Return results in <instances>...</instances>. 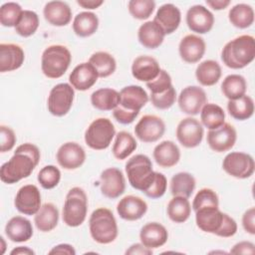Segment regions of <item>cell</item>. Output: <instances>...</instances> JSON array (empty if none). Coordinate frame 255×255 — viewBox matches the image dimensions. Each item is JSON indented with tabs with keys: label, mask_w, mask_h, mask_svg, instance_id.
Listing matches in <instances>:
<instances>
[{
	"label": "cell",
	"mask_w": 255,
	"mask_h": 255,
	"mask_svg": "<svg viewBox=\"0 0 255 255\" xmlns=\"http://www.w3.org/2000/svg\"><path fill=\"white\" fill-rule=\"evenodd\" d=\"M100 189L104 196L110 199L120 197L126 190V179L121 169L109 167L100 175Z\"/></svg>",
	"instance_id": "12"
},
{
	"label": "cell",
	"mask_w": 255,
	"mask_h": 255,
	"mask_svg": "<svg viewBox=\"0 0 255 255\" xmlns=\"http://www.w3.org/2000/svg\"><path fill=\"white\" fill-rule=\"evenodd\" d=\"M230 0H206V4L214 10H223L230 5Z\"/></svg>",
	"instance_id": "58"
},
{
	"label": "cell",
	"mask_w": 255,
	"mask_h": 255,
	"mask_svg": "<svg viewBox=\"0 0 255 255\" xmlns=\"http://www.w3.org/2000/svg\"><path fill=\"white\" fill-rule=\"evenodd\" d=\"M10 254L11 255H34L35 252L27 246H18L16 248H14L10 252Z\"/></svg>",
	"instance_id": "59"
},
{
	"label": "cell",
	"mask_w": 255,
	"mask_h": 255,
	"mask_svg": "<svg viewBox=\"0 0 255 255\" xmlns=\"http://www.w3.org/2000/svg\"><path fill=\"white\" fill-rule=\"evenodd\" d=\"M247 83L243 76L231 74L225 77L221 84L222 94L229 100H237L246 94Z\"/></svg>",
	"instance_id": "36"
},
{
	"label": "cell",
	"mask_w": 255,
	"mask_h": 255,
	"mask_svg": "<svg viewBox=\"0 0 255 255\" xmlns=\"http://www.w3.org/2000/svg\"><path fill=\"white\" fill-rule=\"evenodd\" d=\"M225 214L218 207H202L195 211V222L200 230L217 235Z\"/></svg>",
	"instance_id": "19"
},
{
	"label": "cell",
	"mask_w": 255,
	"mask_h": 255,
	"mask_svg": "<svg viewBox=\"0 0 255 255\" xmlns=\"http://www.w3.org/2000/svg\"><path fill=\"white\" fill-rule=\"evenodd\" d=\"M147 102L148 95L140 86H127L120 92L119 106L129 112H139L147 104Z\"/></svg>",
	"instance_id": "20"
},
{
	"label": "cell",
	"mask_w": 255,
	"mask_h": 255,
	"mask_svg": "<svg viewBox=\"0 0 255 255\" xmlns=\"http://www.w3.org/2000/svg\"><path fill=\"white\" fill-rule=\"evenodd\" d=\"M45 20L57 27L68 25L72 20V10L68 3L64 1H50L47 2L43 9Z\"/></svg>",
	"instance_id": "25"
},
{
	"label": "cell",
	"mask_w": 255,
	"mask_h": 255,
	"mask_svg": "<svg viewBox=\"0 0 255 255\" xmlns=\"http://www.w3.org/2000/svg\"><path fill=\"white\" fill-rule=\"evenodd\" d=\"M186 24L189 30L197 34L208 33L214 25V16L206 7L193 5L186 12Z\"/></svg>",
	"instance_id": "17"
},
{
	"label": "cell",
	"mask_w": 255,
	"mask_h": 255,
	"mask_svg": "<svg viewBox=\"0 0 255 255\" xmlns=\"http://www.w3.org/2000/svg\"><path fill=\"white\" fill-rule=\"evenodd\" d=\"M175 101L176 91L173 86L161 94H150V102L152 106L158 110H167L171 108Z\"/></svg>",
	"instance_id": "48"
},
{
	"label": "cell",
	"mask_w": 255,
	"mask_h": 255,
	"mask_svg": "<svg viewBox=\"0 0 255 255\" xmlns=\"http://www.w3.org/2000/svg\"><path fill=\"white\" fill-rule=\"evenodd\" d=\"M56 158L61 167L72 170L83 165L86 160V152L79 143L68 141L58 148Z\"/></svg>",
	"instance_id": "16"
},
{
	"label": "cell",
	"mask_w": 255,
	"mask_h": 255,
	"mask_svg": "<svg viewBox=\"0 0 255 255\" xmlns=\"http://www.w3.org/2000/svg\"><path fill=\"white\" fill-rule=\"evenodd\" d=\"M155 8L153 0H130L128 4L129 14L137 20H145L151 16Z\"/></svg>",
	"instance_id": "45"
},
{
	"label": "cell",
	"mask_w": 255,
	"mask_h": 255,
	"mask_svg": "<svg viewBox=\"0 0 255 255\" xmlns=\"http://www.w3.org/2000/svg\"><path fill=\"white\" fill-rule=\"evenodd\" d=\"M14 205L24 215H35L41 208V193L34 184L23 185L17 192Z\"/></svg>",
	"instance_id": "15"
},
{
	"label": "cell",
	"mask_w": 255,
	"mask_h": 255,
	"mask_svg": "<svg viewBox=\"0 0 255 255\" xmlns=\"http://www.w3.org/2000/svg\"><path fill=\"white\" fill-rule=\"evenodd\" d=\"M39 16L31 10H23L22 15L15 26V32L21 37H30L39 27Z\"/></svg>",
	"instance_id": "43"
},
{
	"label": "cell",
	"mask_w": 255,
	"mask_h": 255,
	"mask_svg": "<svg viewBox=\"0 0 255 255\" xmlns=\"http://www.w3.org/2000/svg\"><path fill=\"white\" fill-rule=\"evenodd\" d=\"M236 139V129L228 123H224L221 127L215 129H209L206 137L209 147L216 152H224L231 149L234 146Z\"/></svg>",
	"instance_id": "14"
},
{
	"label": "cell",
	"mask_w": 255,
	"mask_h": 255,
	"mask_svg": "<svg viewBox=\"0 0 255 255\" xmlns=\"http://www.w3.org/2000/svg\"><path fill=\"white\" fill-rule=\"evenodd\" d=\"M168 218L175 223L185 222L191 213V205L186 197L173 196L166 207Z\"/></svg>",
	"instance_id": "38"
},
{
	"label": "cell",
	"mask_w": 255,
	"mask_h": 255,
	"mask_svg": "<svg viewBox=\"0 0 255 255\" xmlns=\"http://www.w3.org/2000/svg\"><path fill=\"white\" fill-rule=\"evenodd\" d=\"M255 58V40L251 35H241L225 44L221 51L223 64L234 70L243 69Z\"/></svg>",
	"instance_id": "2"
},
{
	"label": "cell",
	"mask_w": 255,
	"mask_h": 255,
	"mask_svg": "<svg viewBox=\"0 0 255 255\" xmlns=\"http://www.w3.org/2000/svg\"><path fill=\"white\" fill-rule=\"evenodd\" d=\"M168 239L166 228L158 222H148L139 231L140 243L149 249L163 246Z\"/></svg>",
	"instance_id": "27"
},
{
	"label": "cell",
	"mask_w": 255,
	"mask_h": 255,
	"mask_svg": "<svg viewBox=\"0 0 255 255\" xmlns=\"http://www.w3.org/2000/svg\"><path fill=\"white\" fill-rule=\"evenodd\" d=\"M72 61L69 49L63 45L47 47L41 57V70L50 79L61 78L68 70Z\"/></svg>",
	"instance_id": "5"
},
{
	"label": "cell",
	"mask_w": 255,
	"mask_h": 255,
	"mask_svg": "<svg viewBox=\"0 0 255 255\" xmlns=\"http://www.w3.org/2000/svg\"><path fill=\"white\" fill-rule=\"evenodd\" d=\"M224 171L232 177L245 179L254 173L255 162L249 153L232 151L226 154L222 162Z\"/></svg>",
	"instance_id": "9"
},
{
	"label": "cell",
	"mask_w": 255,
	"mask_h": 255,
	"mask_svg": "<svg viewBox=\"0 0 255 255\" xmlns=\"http://www.w3.org/2000/svg\"><path fill=\"white\" fill-rule=\"evenodd\" d=\"M41 153L37 145L26 142L17 146L12 157L0 168V178L4 183L13 184L31 175L40 161Z\"/></svg>",
	"instance_id": "1"
},
{
	"label": "cell",
	"mask_w": 255,
	"mask_h": 255,
	"mask_svg": "<svg viewBox=\"0 0 255 255\" xmlns=\"http://www.w3.org/2000/svg\"><path fill=\"white\" fill-rule=\"evenodd\" d=\"M139 112H129L128 110H125L118 106L114 111H113V116L122 125H128L131 124L135 118L138 116Z\"/></svg>",
	"instance_id": "52"
},
{
	"label": "cell",
	"mask_w": 255,
	"mask_h": 255,
	"mask_svg": "<svg viewBox=\"0 0 255 255\" xmlns=\"http://www.w3.org/2000/svg\"><path fill=\"white\" fill-rule=\"evenodd\" d=\"M146 211V202L141 197L135 195H127L123 197L117 205V212L120 217L128 221L140 219Z\"/></svg>",
	"instance_id": "21"
},
{
	"label": "cell",
	"mask_w": 255,
	"mask_h": 255,
	"mask_svg": "<svg viewBox=\"0 0 255 255\" xmlns=\"http://www.w3.org/2000/svg\"><path fill=\"white\" fill-rule=\"evenodd\" d=\"M229 22L236 28L246 29L254 22V10L245 3H239L230 8L228 12Z\"/></svg>",
	"instance_id": "37"
},
{
	"label": "cell",
	"mask_w": 255,
	"mask_h": 255,
	"mask_svg": "<svg viewBox=\"0 0 255 255\" xmlns=\"http://www.w3.org/2000/svg\"><path fill=\"white\" fill-rule=\"evenodd\" d=\"M77 4L85 9L93 10L103 5L104 1L103 0H77Z\"/></svg>",
	"instance_id": "57"
},
{
	"label": "cell",
	"mask_w": 255,
	"mask_h": 255,
	"mask_svg": "<svg viewBox=\"0 0 255 255\" xmlns=\"http://www.w3.org/2000/svg\"><path fill=\"white\" fill-rule=\"evenodd\" d=\"M98 73L89 62L81 63L74 68L69 76L70 85L78 91H87L98 81Z\"/></svg>",
	"instance_id": "23"
},
{
	"label": "cell",
	"mask_w": 255,
	"mask_h": 255,
	"mask_svg": "<svg viewBox=\"0 0 255 255\" xmlns=\"http://www.w3.org/2000/svg\"><path fill=\"white\" fill-rule=\"evenodd\" d=\"M0 242H1V251L0 253L3 254L5 252V248H6V244H5V241H4V238L1 236L0 237Z\"/></svg>",
	"instance_id": "60"
},
{
	"label": "cell",
	"mask_w": 255,
	"mask_h": 255,
	"mask_svg": "<svg viewBox=\"0 0 255 255\" xmlns=\"http://www.w3.org/2000/svg\"><path fill=\"white\" fill-rule=\"evenodd\" d=\"M219 198L217 193L211 188H201L192 201V209L194 212L202 207H218Z\"/></svg>",
	"instance_id": "46"
},
{
	"label": "cell",
	"mask_w": 255,
	"mask_h": 255,
	"mask_svg": "<svg viewBox=\"0 0 255 255\" xmlns=\"http://www.w3.org/2000/svg\"><path fill=\"white\" fill-rule=\"evenodd\" d=\"M37 179L44 189H52L59 184L61 171L55 165H46L40 169Z\"/></svg>",
	"instance_id": "47"
},
{
	"label": "cell",
	"mask_w": 255,
	"mask_h": 255,
	"mask_svg": "<svg viewBox=\"0 0 255 255\" xmlns=\"http://www.w3.org/2000/svg\"><path fill=\"white\" fill-rule=\"evenodd\" d=\"M227 110L229 115L237 121L248 120L253 116L254 113L253 99L244 95L237 100L228 101Z\"/></svg>",
	"instance_id": "42"
},
{
	"label": "cell",
	"mask_w": 255,
	"mask_h": 255,
	"mask_svg": "<svg viewBox=\"0 0 255 255\" xmlns=\"http://www.w3.org/2000/svg\"><path fill=\"white\" fill-rule=\"evenodd\" d=\"M196 182L194 176L189 172H178L170 179V192L173 196L190 197L194 191Z\"/></svg>",
	"instance_id": "35"
},
{
	"label": "cell",
	"mask_w": 255,
	"mask_h": 255,
	"mask_svg": "<svg viewBox=\"0 0 255 255\" xmlns=\"http://www.w3.org/2000/svg\"><path fill=\"white\" fill-rule=\"evenodd\" d=\"M242 226L244 230L251 234H255V208L250 207L247 209L242 216Z\"/></svg>",
	"instance_id": "53"
},
{
	"label": "cell",
	"mask_w": 255,
	"mask_h": 255,
	"mask_svg": "<svg viewBox=\"0 0 255 255\" xmlns=\"http://www.w3.org/2000/svg\"><path fill=\"white\" fill-rule=\"evenodd\" d=\"M206 50L204 40L195 34H188L184 36L178 45V52L180 58L188 63L194 64L202 59Z\"/></svg>",
	"instance_id": "18"
},
{
	"label": "cell",
	"mask_w": 255,
	"mask_h": 255,
	"mask_svg": "<svg viewBox=\"0 0 255 255\" xmlns=\"http://www.w3.org/2000/svg\"><path fill=\"white\" fill-rule=\"evenodd\" d=\"M75 91L74 88L67 83H60L50 91L47 107L51 115L55 117L66 116L74 103Z\"/></svg>",
	"instance_id": "8"
},
{
	"label": "cell",
	"mask_w": 255,
	"mask_h": 255,
	"mask_svg": "<svg viewBox=\"0 0 255 255\" xmlns=\"http://www.w3.org/2000/svg\"><path fill=\"white\" fill-rule=\"evenodd\" d=\"M160 70L157 60L147 55L136 57L131 65L132 77L137 81L145 83L154 80Z\"/></svg>",
	"instance_id": "22"
},
{
	"label": "cell",
	"mask_w": 255,
	"mask_h": 255,
	"mask_svg": "<svg viewBox=\"0 0 255 255\" xmlns=\"http://www.w3.org/2000/svg\"><path fill=\"white\" fill-rule=\"evenodd\" d=\"M99 28L98 16L90 11L78 13L73 21V31L79 37H90L97 32Z\"/></svg>",
	"instance_id": "33"
},
{
	"label": "cell",
	"mask_w": 255,
	"mask_h": 255,
	"mask_svg": "<svg viewBox=\"0 0 255 255\" xmlns=\"http://www.w3.org/2000/svg\"><path fill=\"white\" fill-rule=\"evenodd\" d=\"M5 234L12 242H26L33 236L32 223L23 216H14L6 223Z\"/></svg>",
	"instance_id": "28"
},
{
	"label": "cell",
	"mask_w": 255,
	"mask_h": 255,
	"mask_svg": "<svg viewBox=\"0 0 255 255\" xmlns=\"http://www.w3.org/2000/svg\"><path fill=\"white\" fill-rule=\"evenodd\" d=\"M155 162L163 168H169L177 164L180 159V149L171 140H163L153 148Z\"/></svg>",
	"instance_id": "29"
},
{
	"label": "cell",
	"mask_w": 255,
	"mask_h": 255,
	"mask_svg": "<svg viewBox=\"0 0 255 255\" xmlns=\"http://www.w3.org/2000/svg\"><path fill=\"white\" fill-rule=\"evenodd\" d=\"M126 173L129 184L136 190L144 192L154 179L152 162L145 154H135L126 163Z\"/></svg>",
	"instance_id": "4"
},
{
	"label": "cell",
	"mask_w": 255,
	"mask_h": 255,
	"mask_svg": "<svg viewBox=\"0 0 255 255\" xmlns=\"http://www.w3.org/2000/svg\"><path fill=\"white\" fill-rule=\"evenodd\" d=\"M165 33L161 27L156 24L153 20L146 21L141 24L137 31L138 42L147 49H156L158 48L163 40Z\"/></svg>",
	"instance_id": "30"
},
{
	"label": "cell",
	"mask_w": 255,
	"mask_h": 255,
	"mask_svg": "<svg viewBox=\"0 0 255 255\" xmlns=\"http://www.w3.org/2000/svg\"><path fill=\"white\" fill-rule=\"evenodd\" d=\"M49 254H68V255H75L76 250L71 244L62 243L59 245L54 246L50 251Z\"/></svg>",
	"instance_id": "56"
},
{
	"label": "cell",
	"mask_w": 255,
	"mask_h": 255,
	"mask_svg": "<svg viewBox=\"0 0 255 255\" xmlns=\"http://www.w3.org/2000/svg\"><path fill=\"white\" fill-rule=\"evenodd\" d=\"M16 134L14 130L4 125L0 126V151L6 152L11 150L16 143Z\"/></svg>",
	"instance_id": "51"
},
{
	"label": "cell",
	"mask_w": 255,
	"mask_h": 255,
	"mask_svg": "<svg viewBox=\"0 0 255 255\" xmlns=\"http://www.w3.org/2000/svg\"><path fill=\"white\" fill-rule=\"evenodd\" d=\"M88 213V196L81 187L71 188L64 202L63 221L70 227H78L86 220Z\"/></svg>",
	"instance_id": "6"
},
{
	"label": "cell",
	"mask_w": 255,
	"mask_h": 255,
	"mask_svg": "<svg viewBox=\"0 0 255 255\" xmlns=\"http://www.w3.org/2000/svg\"><path fill=\"white\" fill-rule=\"evenodd\" d=\"M175 134L178 142L182 146L186 148H193L201 143L204 130L199 121L188 117L178 123Z\"/></svg>",
	"instance_id": "10"
},
{
	"label": "cell",
	"mask_w": 255,
	"mask_h": 255,
	"mask_svg": "<svg viewBox=\"0 0 255 255\" xmlns=\"http://www.w3.org/2000/svg\"><path fill=\"white\" fill-rule=\"evenodd\" d=\"M116 128L111 120L107 118H99L93 121L85 131L86 144L95 150H103L110 146Z\"/></svg>",
	"instance_id": "7"
},
{
	"label": "cell",
	"mask_w": 255,
	"mask_h": 255,
	"mask_svg": "<svg viewBox=\"0 0 255 255\" xmlns=\"http://www.w3.org/2000/svg\"><path fill=\"white\" fill-rule=\"evenodd\" d=\"M201 125L208 129H215L225 123V113L223 109L213 103H206L200 111Z\"/></svg>",
	"instance_id": "40"
},
{
	"label": "cell",
	"mask_w": 255,
	"mask_h": 255,
	"mask_svg": "<svg viewBox=\"0 0 255 255\" xmlns=\"http://www.w3.org/2000/svg\"><path fill=\"white\" fill-rule=\"evenodd\" d=\"M153 21L161 27L165 35H169L179 27L181 21L180 10L172 3L163 4L157 9Z\"/></svg>",
	"instance_id": "26"
},
{
	"label": "cell",
	"mask_w": 255,
	"mask_h": 255,
	"mask_svg": "<svg viewBox=\"0 0 255 255\" xmlns=\"http://www.w3.org/2000/svg\"><path fill=\"white\" fill-rule=\"evenodd\" d=\"M165 131V124L161 118L154 115L143 116L134 127L135 136L143 142L157 141Z\"/></svg>",
	"instance_id": "11"
},
{
	"label": "cell",
	"mask_w": 255,
	"mask_h": 255,
	"mask_svg": "<svg viewBox=\"0 0 255 255\" xmlns=\"http://www.w3.org/2000/svg\"><path fill=\"white\" fill-rule=\"evenodd\" d=\"M171 86V77L165 70H160L154 80L146 83V87L150 91V94H161L167 91Z\"/></svg>",
	"instance_id": "49"
},
{
	"label": "cell",
	"mask_w": 255,
	"mask_h": 255,
	"mask_svg": "<svg viewBox=\"0 0 255 255\" xmlns=\"http://www.w3.org/2000/svg\"><path fill=\"white\" fill-rule=\"evenodd\" d=\"M59 221V210L55 204L44 203L34 216V223L41 232H50L56 228Z\"/></svg>",
	"instance_id": "31"
},
{
	"label": "cell",
	"mask_w": 255,
	"mask_h": 255,
	"mask_svg": "<svg viewBox=\"0 0 255 255\" xmlns=\"http://www.w3.org/2000/svg\"><path fill=\"white\" fill-rule=\"evenodd\" d=\"M166 187H167V179L165 175L161 172L155 171V175L152 183L147 188V190L144 191L143 193L151 199H156L161 197L165 193Z\"/></svg>",
	"instance_id": "50"
},
{
	"label": "cell",
	"mask_w": 255,
	"mask_h": 255,
	"mask_svg": "<svg viewBox=\"0 0 255 255\" xmlns=\"http://www.w3.org/2000/svg\"><path fill=\"white\" fill-rule=\"evenodd\" d=\"M136 146L137 143L133 135L126 130H122L116 134L112 151L117 159L123 160L129 156L135 150Z\"/></svg>",
	"instance_id": "39"
},
{
	"label": "cell",
	"mask_w": 255,
	"mask_h": 255,
	"mask_svg": "<svg viewBox=\"0 0 255 255\" xmlns=\"http://www.w3.org/2000/svg\"><path fill=\"white\" fill-rule=\"evenodd\" d=\"M22 8L16 2L4 3L0 8V24L4 27H15L22 15Z\"/></svg>",
	"instance_id": "44"
},
{
	"label": "cell",
	"mask_w": 255,
	"mask_h": 255,
	"mask_svg": "<svg viewBox=\"0 0 255 255\" xmlns=\"http://www.w3.org/2000/svg\"><path fill=\"white\" fill-rule=\"evenodd\" d=\"M91 104L99 111H114L120 104V93L112 88L99 89L91 95Z\"/></svg>",
	"instance_id": "32"
},
{
	"label": "cell",
	"mask_w": 255,
	"mask_h": 255,
	"mask_svg": "<svg viewBox=\"0 0 255 255\" xmlns=\"http://www.w3.org/2000/svg\"><path fill=\"white\" fill-rule=\"evenodd\" d=\"M89 228L92 238L100 244H110L114 242L119 233L117 220L113 212L100 207L94 210L89 219Z\"/></svg>",
	"instance_id": "3"
},
{
	"label": "cell",
	"mask_w": 255,
	"mask_h": 255,
	"mask_svg": "<svg viewBox=\"0 0 255 255\" xmlns=\"http://www.w3.org/2000/svg\"><path fill=\"white\" fill-rule=\"evenodd\" d=\"M25 60L23 49L12 43L0 44V72H12L19 69Z\"/></svg>",
	"instance_id": "24"
},
{
	"label": "cell",
	"mask_w": 255,
	"mask_h": 255,
	"mask_svg": "<svg viewBox=\"0 0 255 255\" xmlns=\"http://www.w3.org/2000/svg\"><path fill=\"white\" fill-rule=\"evenodd\" d=\"M221 74V67L214 60H205L201 62L195 70L197 82L205 87H210L218 83Z\"/></svg>",
	"instance_id": "34"
},
{
	"label": "cell",
	"mask_w": 255,
	"mask_h": 255,
	"mask_svg": "<svg viewBox=\"0 0 255 255\" xmlns=\"http://www.w3.org/2000/svg\"><path fill=\"white\" fill-rule=\"evenodd\" d=\"M232 254H254L255 245L250 241H241L236 243L230 250Z\"/></svg>",
	"instance_id": "54"
},
{
	"label": "cell",
	"mask_w": 255,
	"mask_h": 255,
	"mask_svg": "<svg viewBox=\"0 0 255 255\" xmlns=\"http://www.w3.org/2000/svg\"><path fill=\"white\" fill-rule=\"evenodd\" d=\"M126 254L128 255H151L152 250L145 247L141 243H135L129 246L128 249L126 250Z\"/></svg>",
	"instance_id": "55"
},
{
	"label": "cell",
	"mask_w": 255,
	"mask_h": 255,
	"mask_svg": "<svg viewBox=\"0 0 255 255\" xmlns=\"http://www.w3.org/2000/svg\"><path fill=\"white\" fill-rule=\"evenodd\" d=\"M89 63L96 69L99 78H107L114 74L117 69V62L114 56L104 51L94 53L90 57Z\"/></svg>",
	"instance_id": "41"
},
{
	"label": "cell",
	"mask_w": 255,
	"mask_h": 255,
	"mask_svg": "<svg viewBox=\"0 0 255 255\" xmlns=\"http://www.w3.org/2000/svg\"><path fill=\"white\" fill-rule=\"evenodd\" d=\"M180 111L189 116L198 115L202 107L207 103L205 91L198 86H188L181 90L178 96Z\"/></svg>",
	"instance_id": "13"
}]
</instances>
